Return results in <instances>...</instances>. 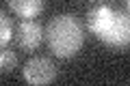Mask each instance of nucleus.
Wrapping results in <instances>:
<instances>
[{
  "instance_id": "5",
  "label": "nucleus",
  "mask_w": 130,
  "mask_h": 86,
  "mask_svg": "<svg viewBox=\"0 0 130 86\" xmlns=\"http://www.w3.org/2000/svg\"><path fill=\"white\" fill-rule=\"evenodd\" d=\"M9 9L22 19H32L37 17L46 7V0H7Z\"/></svg>"
},
{
  "instance_id": "1",
  "label": "nucleus",
  "mask_w": 130,
  "mask_h": 86,
  "mask_svg": "<svg viewBox=\"0 0 130 86\" xmlns=\"http://www.w3.org/2000/svg\"><path fill=\"white\" fill-rule=\"evenodd\" d=\"M87 26L108 47H130V15L111 7H95L87 13Z\"/></svg>"
},
{
  "instance_id": "3",
  "label": "nucleus",
  "mask_w": 130,
  "mask_h": 86,
  "mask_svg": "<svg viewBox=\"0 0 130 86\" xmlns=\"http://www.w3.org/2000/svg\"><path fill=\"white\" fill-rule=\"evenodd\" d=\"M22 77L32 86H41V84H50L56 80V67L50 58L46 56H35L24 65Z\"/></svg>"
},
{
  "instance_id": "4",
  "label": "nucleus",
  "mask_w": 130,
  "mask_h": 86,
  "mask_svg": "<svg viewBox=\"0 0 130 86\" xmlns=\"http://www.w3.org/2000/svg\"><path fill=\"white\" fill-rule=\"evenodd\" d=\"M46 30L41 28V24L35 22V19H22L18 26V45L24 52H35L41 45Z\"/></svg>"
},
{
  "instance_id": "2",
  "label": "nucleus",
  "mask_w": 130,
  "mask_h": 86,
  "mask_svg": "<svg viewBox=\"0 0 130 86\" xmlns=\"http://www.w3.org/2000/svg\"><path fill=\"white\" fill-rule=\"evenodd\" d=\"M46 43L50 52L59 58H74L85 43L83 26L78 17L72 13H61L48 22L46 26Z\"/></svg>"
},
{
  "instance_id": "8",
  "label": "nucleus",
  "mask_w": 130,
  "mask_h": 86,
  "mask_svg": "<svg viewBox=\"0 0 130 86\" xmlns=\"http://www.w3.org/2000/svg\"><path fill=\"white\" fill-rule=\"evenodd\" d=\"M126 5H128V11H130V0H126Z\"/></svg>"
},
{
  "instance_id": "7",
  "label": "nucleus",
  "mask_w": 130,
  "mask_h": 86,
  "mask_svg": "<svg viewBox=\"0 0 130 86\" xmlns=\"http://www.w3.org/2000/svg\"><path fill=\"white\" fill-rule=\"evenodd\" d=\"M0 24H2V32H0V43H2V47H7L9 45V41L13 39V28H11V19L7 17L5 13L0 15Z\"/></svg>"
},
{
  "instance_id": "6",
  "label": "nucleus",
  "mask_w": 130,
  "mask_h": 86,
  "mask_svg": "<svg viewBox=\"0 0 130 86\" xmlns=\"http://www.w3.org/2000/svg\"><path fill=\"white\" fill-rule=\"evenodd\" d=\"M15 65H18V56H15V52H11V50H2V54H0V71L5 73H11L15 69Z\"/></svg>"
}]
</instances>
